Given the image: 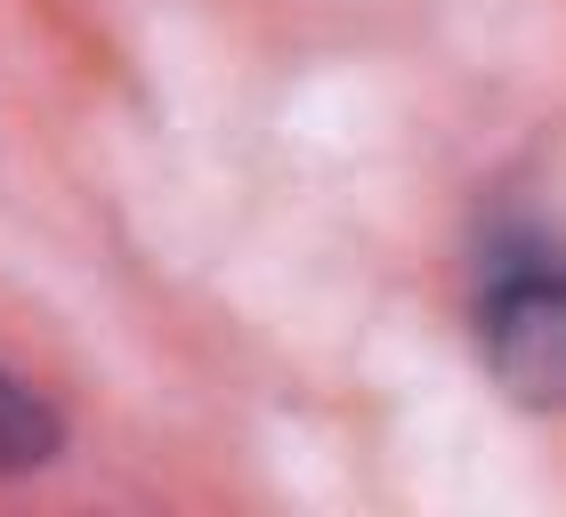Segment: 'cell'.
<instances>
[{
	"label": "cell",
	"mask_w": 566,
	"mask_h": 517,
	"mask_svg": "<svg viewBox=\"0 0 566 517\" xmlns=\"http://www.w3.org/2000/svg\"><path fill=\"white\" fill-rule=\"evenodd\" d=\"M566 299H558V275L543 258H502L494 292H485V356H494V372L518 388L526 404H551L558 397V372H566Z\"/></svg>",
	"instance_id": "1"
},
{
	"label": "cell",
	"mask_w": 566,
	"mask_h": 517,
	"mask_svg": "<svg viewBox=\"0 0 566 517\" xmlns=\"http://www.w3.org/2000/svg\"><path fill=\"white\" fill-rule=\"evenodd\" d=\"M41 461H57V412L33 388L0 380V469H41Z\"/></svg>",
	"instance_id": "2"
}]
</instances>
